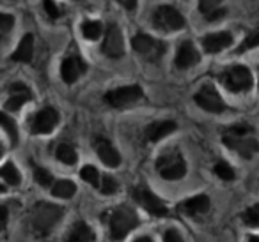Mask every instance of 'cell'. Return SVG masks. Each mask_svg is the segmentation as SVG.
I'll return each instance as SVG.
<instances>
[{
    "label": "cell",
    "instance_id": "9",
    "mask_svg": "<svg viewBox=\"0 0 259 242\" xmlns=\"http://www.w3.org/2000/svg\"><path fill=\"white\" fill-rule=\"evenodd\" d=\"M194 99L199 108H202L204 111H209V113H222L227 108L222 96L217 92V89L213 85H202L199 89V92L195 94Z\"/></svg>",
    "mask_w": 259,
    "mask_h": 242
},
{
    "label": "cell",
    "instance_id": "26",
    "mask_svg": "<svg viewBox=\"0 0 259 242\" xmlns=\"http://www.w3.org/2000/svg\"><path fill=\"white\" fill-rule=\"evenodd\" d=\"M0 124H2V128H4L6 133H8L9 140H11L13 143L18 142V128H16L15 120H13V118L9 117L8 113H2V115H0Z\"/></svg>",
    "mask_w": 259,
    "mask_h": 242
},
{
    "label": "cell",
    "instance_id": "24",
    "mask_svg": "<svg viewBox=\"0 0 259 242\" xmlns=\"http://www.w3.org/2000/svg\"><path fill=\"white\" fill-rule=\"evenodd\" d=\"M76 193V186L71 180H57L52 186V195L57 198H71Z\"/></svg>",
    "mask_w": 259,
    "mask_h": 242
},
{
    "label": "cell",
    "instance_id": "36",
    "mask_svg": "<svg viewBox=\"0 0 259 242\" xmlns=\"http://www.w3.org/2000/svg\"><path fill=\"white\" fill-rule=\"evenodd\" d=\"M163 242H185V240L176 230H172V228H170V230H167L165 235H163Z\"/></svg>",
    "mask_w": 259,
    "mask_h": 242
},
{
    "label": "cell",
    "instance_id": "1",
    "mask_svg": "<svg viewBox=\"0 0 259 242\" xmlns=\"http://www.w3.org/2000/svg\"><path fill=\"white\" fill-rule=\"evenodd\" d=\"M254 129L247 124H234L224 131L222 142L226 147L241 156L243 159H252L259 152V142L252 136Z\"/></svg>",
    "mask_w": 259,
    "mask_h": 242
},
{
    "label": "cell",
    "instance_id": "39",
    "mask_svg": "<svg viewBox=\"0 0 259 242\" xmlns=\"http://www.w3.org/2000/svg\"><path fill=\"white\" fill-rule=\"evenodd\" d=\"M0 212H2V226L6 228V223H8V209H6V207H2V210H0Z\"/></svg>",
    "mask_w": 259,
    "mask_h": 242
},
{
    "label": "cell",
    "instance_id": "6",
    "mask_svg": "<svg viewBox=\"0 0 259 242\" xmlns=\"http://www.w3.org/2000/svg\"><path fill=\"white\" fill-rule=\"evenodd\" d=\"M224 87H226L229 92H247L254 85V78H252V73L248 71V68L245 66H233V68L226 69L220 76Z\"/></svg>",
    "mask_w": 259,
    "mask_h": 242
},
{
    "label": "cell",
    "instance_id": "15",
    "mask_svg": "<svg viewBox=\"0 0 259 242\" xmlns=\"http://www.w3.org/2000/svg\"><path fill=\"white\" fill-rule=\"evenodd\" d=\"M94 150H96L98 157L101 159V163L107 164L108 168H117L121 164V156L115 150V147L112 145L108 140L105 138H98L94 142Z\"/></svg>",
    "mask_w": 259,
    "mask_h": 242
},
{
    "label": "cell",
    "instance_id": "18",
    "mask_svg": "<svg viewBox=\"0 0 259 242\" xmlns=\"http://www.w3.org/2000/svg\"><path fill=\"white\" fill-rule=\"evenodd\" d=\"M178 210L187 214V216H199V214H204L209 210V198L204 195L188 198V200H185L183 203H180Z\"/></svg>",
    "mask_w": 259,
    "mask_h": 242
},
{
    "label": "cell",
    "instance_id": "3",
    "mask_svg": "<svg viewBox=\"0 0 259 242\" xmlns=\"http://www.w3.org/2000/svg\"><path fill=\"white\" fill-rule=\"evenodd\" d=\"M139 226V216L130 209V207H117L112 210L108 217V230H110V238L121 240L124 238L134 228Z\"/></svg>",
    "mask_w": 259,
    "mask_h": 242
},
{
    "label": "cell",
    "instance_id": "25",
    "mask_svg": "<svg viewBox=\"0 0 259 242\" xmlns=\"http://www.w3.org/2000/svg\"><path fill=\"white\" fill-rule=\"evenodd\" d=\"M0 175H2V178L11 186H18L20 182H22V175H20L18 168L13 163H6L4 166L0 168Z\"/></svg>",
    "mask_w": 259,
    "mask_h": 242
},
{
    "label": "cell",
    "instance_id": "2",
    "mask_svg": "<svg viewBox=\"0 0 259 242\" xmlns=\"http://www.w3.org/2000/svg\"><path fill=\"white\" fill-rule=\"evenodd\" d=\"M62 214H64V209L59 205H54V203H47V202H39L36 203V207L30 212V226H32L34 233L41 235H48L54 226L62 219Z\"/></svg>",
    "mask_w": 259,
    "mask_h": 242
},
{
    "label": "cell",
    "instance_id": "14",
    "mask_svg": "<svg viewBox=\"0 0 259 242\" xmlns=\"http://www.w3.org/2000/svg\"><path fill=\"white\" fill-rule=\"evenodd\" d=\"M233 44V34L231 32H213L206 34L202 37V48H204L206 53H220L222 50L229 48Z\"/></svg>",
    "mask_w": 259,
    "mask_h": 242
},
{
    "label": "cell",
    "instance_id": "33",
    "mask_svg": "<svg viewBox=\"0 0 259 242\" xmlns=\"http://www.w3.org/2000/svg\"><path fill=\"white\" fill-rule=\"evenodd\" d=\"M13 27H15V16L8 15V13H2L0 15V32H2V36H8Z\"/></svg>",
    "mask_w": 259,
    "mask_h": 242
},
{
    "label": "cell",
    "instance_id": "34",
    "mask_svg": "<svg viewBox=\"0 0 259 242\" xmlns=\"http://www.w3.org/2000/svg\"><path fill=\"white\" fill-rule=\"evenodd\" d=\"M100 191L103 193V195H114L115 191H117V182L114 180L112 177H103L101 178V186H100Z\"/></svg>",
    "mask_w": 259,
    "mask_h": 242
},
{
    "label": "cell",
    "instance_id": "22",
    "mask_svg": "<svg viewBox=\"0 0 259 242\" xmlns=\"http://www.w3.org/2000/svg\"><path fill=\"white\" fill-rule=\"evenodd\" d=\"M101 32H103V25L98 20H85L82 23V36L87 41H96L100 39Z\"/></svg>",
    "mask_w": 259,
    "mask_h": 242
},
{
    "label": "cell",
    "instance_id": "27",
    "mask_svg": "<svg viewBox=\"0 0 259 242\" xmlns=\"http://www.w3.org/2000/svg\"><path fill=\"white\" fill-rule=\"evenodd\" d=\"M80 177H82V180L89 182L91 186H94V188L100 189L101 182H100V173H98V170L94 166H91V164H87V166L82 168V171H80Z\"/></svg>",
    "mask_w": 259,
    "mask_h": 242
},
{
    "label": "cell",
    "instance_id": "41",
    "mask_svg": "<svg viewBox=\"0 0 259 242\" xmlns=\"http://www.w3.org/2000/svg\"><path fill=\"white\" fill-rule=\"evenodd\" d=\"M248 242H259V237H255V235H250V237H248Z\"/></svg>",
    "mask_w": 259,
    "mask_h": 242
},
{
    "label": "cell",
    "instance_id": "21",
    "mask_svg": "<svg viewBox=\"0 0 259 242\" xmlns=\"http://www.w3.org/2000/svg\"><path fill=\"white\" fill-rule=\"evenodd\" d=\"M94 240V231L91 230L89 224L85 223H76L71 228L66 242H93Z\"/></svg>",
    "mask_w": 259,
    "mask_h": 242
},
{
    "label": "cell",
    "instance_id": "8",
    "mask_svg": "<svg viewBox=\"0 0 259 242\" xmlns=\"http://www.w3.org/2000/svg\"><path fill=\"white\" fill-rule=\"evenodd\" d=\"M142 97V89L139 85H126L114 89L110 92L105 94V101L110 104L112 108H126L137 103Z\"/></svg>",
    "mask_w": 259,
    "mask_h": 242
},
{
    "label": "cell",
    "instance_id": "37",
    "mask_svg": "<svg viewBox=\"0 0 259 242\" xmlns=\"http://www.w3.org/2000/svg\"><path fill=\"white\" fill-rule=\"evenodd\" d=\"M226 15H227V9L220 8V9H217V11H213L211 15L206 16V20H208V22H219V20H222Z\"/></svg>",
    "mask_w": 259,
    "mask_h": 242
},
{
    "label": "cell",
    "instance_id": "11",
    "mask_svg": "<svg viewBox=\"0 0 259 242\" xmlns=\"http://www.w3.org/2000/svg\"><path fill=\"white\" fill-rule=\"evenodd\" d=\"M103 53L110 58H121L124 55V37L122 32L115 23H110L105 32L103 46H101Z\"/></svg>",
    "mask_w": 259,
    "mask_h": 242
},
{
    "label": "cell",
    "instance_id": "7",
    "mask_svg": "<svg viewBox=\"0 0 259 242\" xmlns=\"http://www.w3.org/2000/svg\"><path fill=\"white\" fill-rule=\"evenodd\" d=\"M156 170L165 180H180L187 173V164L180 152H167L156 159Z\"/></svg>",
    "mask_w": 259,
    "mask_h": 242
},
{
    "label": "cell",
    "instance_id": "31",
    "mask_svg": "<svg viewBox=\"0 0 259 242\" xmlns=\"http://www.w3.org/2000/svg\"><path fill=\"white\" fill-rule=\"evenodd\" d=\"M34 177H36L37 184L43 186V188H47V186H54V178H52V175L48 173L45 168H34Z\"/></svg>",
    "mask_w": 259,
    "mask_h": 242
},
{
    "label": "cell",
    "instance_id": "35",
    "mask_svg": "<svg viewBox=\"0 0 259 242\" xmlns=\"http://www.w3.org/2000/svg\"><path fill=\"white\" fill-rule=\"evenodd\" d=\"M43 9H45V13H47V15L50 16L52 20H57L59 16H61V11H59L57 4H55L54 0H45V2H43Z\"/></svg>",
    "mask_w": 259,
    "mask_h": 242
},
{
    "label": "cell",
    "instance_id": "29",
    "mask_svg": "<svg viewBox=\"0 0 259 242\" xmlns=\"http://www.w3.org/2000/svg\"><path fill=\"white\" fill-rule=\"evenodd\" d=\"M224 0H199V11L202 13V16H208L211 15L213 11H217V9H220V6H222Z\"/></svg>",
    "mask_w": 259,
    "mask_h": 242
},
{
    "label": "cell",
    "instance_id": "4",
    "mask_svg": "<svg viewBox=\"0 0 259 242\" xmlns=\"http://www.w3.org/2000/svg\"><path fill=\"white\" fill-rule=\"evenodd\" d=\"M132 46L139 57L148 62H158L167 51V44L163 41L148 36V34H135L132 39Z\"/></svg>",
    "mask_w": 259,
    "mask_h": 242
},
{
    "label": "cell",
    "instance_id": "38",
    "mask_svg": "<svg viewBox=\"0 0 259 242\" xmlns=\"http://www.w3.org/2000/svg\"><path fill=\"white\" fill-rule=\"evenodd\" d=\"M137 2L139 0H119V4L124 9H128V11H135L137 9Z\"/></svg>",
    "mask_w": 259,
    "mask_h": 242
},
{
    "label": "cell",
    "instance_id": "20",
    "mask_svg": "<svg viewBox=\"0 0 259 242\" xmlns=\"http://www.w3.org/2000/svg\"><path fill=\"white\" fill-rule=\"evenodd\" d=\"M34 55V36L32 34H25L20 41L16 51L11 55L13 62H30Z\"/></svg>",
    "mask_w": 259,
    "mask_h": 242
},
{
    "label": "cell",
    "instance_id": "19",
    "mask_svg": "<svg viewBox=\"0 0 259 242\" xmlns=\"http://www.w3.org/2000/svg\"><path fill=\"white\" fill-rule=\"evenodd\" d=\"M176 131V122L172 120H158V122H153L146 128V138L149 142H160L163 140L165 136H169L170 133Z\"/></svg>",
    "mask_w": 259,
    "mask_h": 242
},
{
    "label": "cell",
    "instance_id": "30",
    "mask_svg": "<svg viewBox=\"0 0 259 242\" xmlns=\"http://www.w3.org/2000/svg\"><path fill=\"white\" fill-rule=\"evenodd\" d=\"M257 46H259V30L257 32L248 34V36L245 37V41L240 44V48H238V53H243V51L252 50V48H257Z\"/></svg>",
    "mask_w": 259,
    "mask_h": 242
},
{
    "label": "cell",
    "instance_id": "32",
    "mask_svg": "<svg viewBox=\"0 0 259 242\" xmlns=\"http://www.w3.org/2000/svg\"><path fill=\"white\" fill-rule=\"evenodd\" d=\"M215 173L219 175V177L222 178V180H233V178H234V170L227 163H224V161L217 163Z\"/></svg>",
    "mask_w": 259,
    "mask_h": 242
},
{
    "label": "cell",
    "instance_id": "10",
    "mask_svg": "<svg viewBox=\"0 0 259 242\" xmlns=\"http://www.w3.org/2000/svg\"><path fill=\"white\" fill-rule=\"evenodd\" d=\"M134 198H135V202H137L144 210H148L151 216L163 217V216L169 214V210H167V207L163 205L162 200H160L156 195H153L146 186H139V188H135Z\"/></svg>",
    "mask_w": 259,
    "mask_h": 242
},
{
    "label": "cell",
    "instance_id": "5",
    "mask_svg": "<svg viewBox=\"0 0 259 242\" xmlns=\"http://www.w3.org/2000/svg\"><path fill=\"white\" fill-rule=\"evenodd\" d=\"M187 25L185 16L172 6H160L153 13V27L162 32H178Z\"/></svg>",
    "mask_w": 259,
    "mask_h": 242
},
{
    "label": "cell",
    "instance_id": "12",
    "mask_svg": "<svg viewBox=\"0 0 259 242\" xmlns=\"http://www.w3.org/2000/svg\"><path fill=\"white\" fill-rule=\"evenodd\" d=\"M59 124V113L57 110H54L52 106H47L43 110H39L32 118V129L34 135H50Z\"/></svg>",
    "mask_w": 259,
    "mask_h": 242
},
{
    "label": "cell",
    "instance_id": "28",
    "mask_svg": "<svg viewBox=\"0 0 259 242\" xmlns=\"http://www.w3.org/2000/svg\"><path fill=\"white\" fill-rule=\"evenodd\" d=\"M241 217H243V223L247 226H259V203L248 207Z\"/></svg>",
    "mask_w": 259,
    "mask_h": 242
},
{
    "label": "cell",
    "instance_id": "17",
    "mask_svg": "<svg viewBox=\"0 0 259 242\" xmlns=\"http://www.w3.org/2000/svg\"><path fill=\"white\" fill-rule=\"evenodd\" d=\"M201 60V53L197 51V48L194 46L192 41H183L178 48L176 53V66L180 69H188L192 66H195Z\"/></svg>",
    "mask_w": 259,
    "mask_h": 242
},
{
    "label": "cell",
    "instance_id": "40",
    "mask_svg": "<svg viewBox=\"0 0 259 242\" xmlns=\"http://www.w3.org/2000/svg\"><path fill=\"white\" fill-rule=\"evenodd\" d=\"M134 242H155L151 237H139V238H135Z\"/></svg>",
    "mask_w": 259,
    "mask_h": 242
},
{
    "label": "cell",
    "instance_id": "13",
    "mask_svg": "<svg viewBox=\"0 0 259 242\" xmlns=\"http://www.w3.org/2000/svg\"><path fill=\"white\" fill-rule=\"evenodd\" d=\"M85 71H87V64L80 57H76V55H71V57H68V58L62 60L61 76L68 85L75 83Z\"/></svg>",
    "mask_w": 259,
    "mask_h": 242
},
{
    "label": "cell",
    "instance_id": "16",
    "mask_svg": "<svg viewBox=\"0 0 259 242\" xmlns=\"http://www.w3.org/2000/svg\"><path fill=\"white\" fill-rule=\"evenodd\" d=\"M9 94H11V96L6 101V110H9V111H18L23 104L32 99V94H30L29 87L23 85V83H13V85L9 87Z\"/></svg>",
    "mask_w": 259,
    "mask_h": 242
},
{
    "label": "cell",
    "instance_id": "23",
    "mask_svg": "<svg viewBox=\"0 0 259 242\" xmlns=\"http://www.w3.org/2000/svg\"><path fill=\"white\" fill-rule=\"evenodd\" d=\"M55 156H57V159L61 161V163L69 164V166H73V164L78 161L76 150L73 149L71 145H68V143H61V145L57 147V150H55Z\"/></svg>",
    "mask_w": 259,
    "mask_h": 242
}]
</instances>
